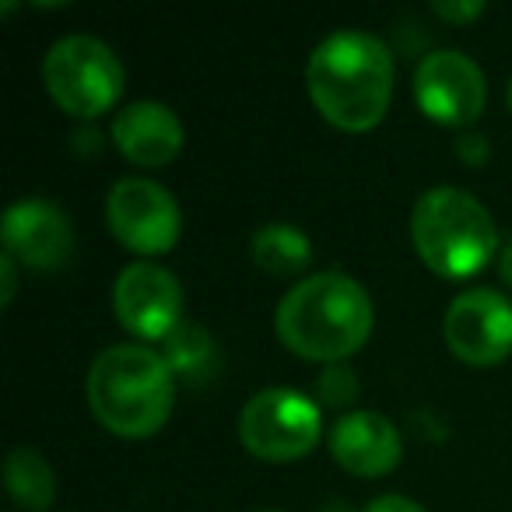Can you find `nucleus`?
<instances>
[{
  "instance_id": "obj_1",
  "label": "nucleus",
  "mask_w": 512,
  "mask_h": 512,
  "mask_svg": "<svg viewBox=\"0 0 512 512\" xmlns=\"http://www.w3.org/2000/svg\"><path fill=\"white\" fill-rule=\"evenodd\" d=\"M309 99L341 130H369L393 99V57L372 32L337 29L306 64Z\"/></svg>"
},
{
  "instance_id": "obj_2",
  "label": "nucleus",
  "mask_w": 512,
  "mask_h": 512,
  "mask_svg": "<svg viewBox=\"0 0 512 512\" xmlns=\"http://www.w3.org/2000/svg\"><path fill=\"white\" fill-rule=\"evenodd\" d=\"M274 327L295 355L337 365L369 341L372 299L351 274L320 271L288 288Z\"/></svg>"
},
{
  "instance_id": "obj_3",
  "label": "nucleus",
  "mask_w": 512,
  "mask_h": 512,
  "mask_svg": "<svg viewBox=\"0 0 512 512\" xmlns=\"http://www.w3.org/2000/svg\"><path fill=\"white\" fill-rule=\"evenodd\" d=\"M92 414L123 439L158 432L172 414V369L144 344H113L92 362L85 379Z\"/></svg>"
},
{
  "instance_id": "obj_4",
  "label": "nucleus",
  "mask_w": 512,
  "mask_h": 512,
  "mask_svg": "<svg viewBox=\"0 0 512 512\" xmlns=\"http://www.w3.org/2000/svg\"><path fill=\"white\" fill-rule=\"evenodd\" d=\"M418 256L442 278H470L498 253V228L488 207L467 190L432 186L411 211Z\"/></svg>"
},
{
  "instance_id": "obj_5",
  "label": "nucleus",
  "mask_w": 512,
  "mask_h": 512,
  "mask_svg": "<svg viewBox=\"0 0 512 512\" xmlns=\"http://www.w3.org/2000/svg\"><path fill=\"white\" fill-rule=\"evenodd\" d=\"M43 81L64 113L92 120L106 113L123 92V64L102 39L74 32L46 50Z\"/></svg>"
},
{
  "instance_id": "obj_6",
  "label": "nucleus",
  "mask_w": 512,
  "mask_h": 512,
  "mask_svg": "<svg viewBox=\"0 0 512 512\" xmlns=\"http://www.w3.org/2000/svg\"><path fill=\"white\" fill-rule=\"evenodd\" d=\"M320 407L292 386H267L242 404L239 439L260 460H299L320 442Z\"/></svg>"
},
{
  "instance_id": "obj_7",
  "label": "nucleus",
  "mask_w": 512,
  "mask_h": 512,
  "mask_svg": "<svg viewBox=\"0 0 512 512\" xmlns=\"http://www.w3.org/2000/svg\"><path fill=\"white\" fill-rule=\"evenodd\" d=\"M109 232L134 253H165L183 232L179 204L162 183L144 176H127L113 183L106 197Z\"/></svg>"
},
{
  "instance_id": "obj_8",
  "label": "nucleus",
  "mask_w": 512,
  "mask_h": 512,
  "mask_svg": "<svg viewBox=\"0 0 512 512\" xmlns=\"http://www.w3.org/2000/svg\"><path fill=\"white\" fill-rule=\"evenodd\" d=\"M446 344L467 365H498L512 351V302L495 288H467L442 320Z\"/></svg>"
},
{
  "instance_id": "obj_9",
  "label": "nucleus",
  "mask_w": 512,
  "mask_h": 512,
  "mask_svg": "<svg viewBox=\"0 0 512 512\" xmlns=\"http://www.w3.org/2000/svg\"><path fill=\"white\" fill-rule=\"evenodd\" d=\"M414 99L432 120L467 127L481 116L488 85L477 60L460 50H435L414 67Z\"/></svg>"
},
{
  "instance_id": "obj_10",
  "label": "nucleus",
  "mask_w": 512,
  "mask_h": 512,
  "mask_svg": "<svg viewBox=\"0 0 512 512\" xmlns=\"http://www.w3.org/2000/svg\"><path fill=\"white\" fill-rule=\"evenodd\" d=\"M113 309L120 323L137 337L165 341L179 327L183 316V288L176 274L148 260L123 267L113 285Z\"/></svg>"
},
{
  "instance_id": "obj_11",
  "label": "nucleus",
  "mask_w": 512,
  "mask_h": 512,
  "mask_svg": "<svg viewBox=\"0 0 512 512\" xmlns=\"http://www.w3.org/2000/svg\"><path fill=\"white\" fill-rule=\"evenodd\" d=\"M4 253H11L18 264L36 271H57L74 253V225L64 207L46 197H25L4 211L0 221Z\"/></svg>"
},
{
  "instance_id": "obj_12",
  "label": "nucleus",
  "mask_w": 512,
  "mask_h": 512,
  "mask_svg": "<svg viewBox=\"0 0 512 512\" xmlns=\"http://www.w3.org/2000/svg\"><path fill=\"white\" fill-rule=\"evenodd\" d=\"M330 453L348 474L379 477L400 463V432L379 411H351L330 428Z\"/></svg>"
},
{
  "instance_id": "obj_13",
  "label": "nucleus",
  "mask_w": 512,
  "mask_h": 512,
  "mask_svg": "<svg viewBox=\"0 0 512 512\" xmlns=\"http://www.w3.org/2000/svg\"><path fill=\"white\" fill-rule=\"evenodd\" d=\"M113 141L130 162L155 169V165H165L179 155V148H183V123H179V116L169 106L141 99L116 113Z\"/></svg>"
},
{
  "instance_id": "obj_14",
  "label": "nucleus",
  "mask_w": 512,
  "mask_h": 512,
  "mask_svg": "<svg viewBox=\"0 0 512 512\" xmlns=\"http://www.w3.org/2000/svg\"><path fill=\"white\" fill-rule=\"evenodd\" d=\"M249 256L260 271L274 274V278H292V274L306 271V264L313 260V242L295 225L271 221V225L256 228L253 242H249Z\"/></svg>"
},
{
  "instance_id": "obj_15",
  "label": "nucleus",
  "mask_w": 512,
  "mask_h": 512,
  "mask_svg": "<svg viewBox=\"0 0 512 512\" xmlns=\"http://www.w3.org/2000/svg\"><path fill=\"white\" fill-rule=\"evenodd\" d=\"M4 484L22 509L46 512L57 498V474L46 456L32 446H15L4 456Z\"/></svg>"
},
{
  "instance_id": "obj_16",
  "label": "nucleus",
  "mask_w": 512,
  "mask_h": 512,
  "mask_svg": "<svg viewBox=\"0 0 512 512\" xmlns=\"http://www.w3.org/2000/svg\"><path fill=\"white\" fill-rule=\"evenodd\" d=\"M165 362H169L172 376L186 379L190 386H204L218 369V348L214 337L197 323H179L169 337H165Z\"/></svg>"
},
{
  "instance_id": "obj_17",
  "label": "nucleus",
  "mask_w": 512,
  "mask_h": 512,
  "mask_svg": "<svg viewBox=\"0 0 512 512\" xmlns=\"http://www.w3.org/2000/svg\"><path fill=\"white\" fill-rule=\"evenodd\" d=\"M316 393L323 397V404L330 407H341L348 404L351 397L358 393V379L355 372L348 369V365H327V369L320 372V379H316Z\"/></svg>"
},
{
  "instance_id": "obj_18",
  "label": "nucleus",
  "mask_w": 512,
  "mask_h": 512,
  "mask_svg": "<svg viewBox=\"0 0 512 512\" xmlns=\"http://www.w3.org/2000/svg\"><path fill=\"white\" fill-rule=\"evenodd\" d=\"M435 15L446 18V22H470L484 11L481 0H435L432 4Z\"/></svg>"
},
{
  "instance_id": "obj_19",
  "label": "nucleus",
  "mask_w": 512,
  "mask_h": 512,
  "mask_svg": "<svg viewBox=\"0 0 512 512\" xmlns=\"http://www.w3.org/2000/svg\"><path fill=\"white\" fill-rule=\"evenodd\" d=\"M18 292V260L11 253H0V302L11 306Z\"/></svg>"
},
{
  "instance_id": "obj_20",
  "label": "nucleus",
  "mask_w": 512,
  "mask_h": 512,
  "mask_svg": "<svg viewBox=\"0 0 512 512\" xmlns=\"http://www.w3.org/2000/svg\"><path fill=\"white\" fill-rule=\"evenodd\" d=\"M456 155H460L463 162H470V165L484 162V158H488V141H484L481 134H463V137H456Z\"/></svg>"
},
{
  "instance_id": "obj_21",
  "label": "nucleus",
  "mask_w": 512,
  "mask_h": 512,
  "mask_svg": "<svg viewBox=\"0 0 512 512\" xmlns=\"http://www.w3.org/2000/svg\"><path fill=\"white\" fill-rule=\"evenodd\" d=\"M365 512H425L418 502H411V498L404 495H379L372 498L369 505H365Z\"/></svg>"
},
{
  "instance_id": "obj_22",
  "label": "nucleus",
  "mask_w": 512,
  "mask_h": 512,
  "mask_svg": "<svg viewBox=\"0 0 512 512\" xmlns=\"http://www.w3.org/2000/svg\"><path fill=\"white\" fill-rule=\"evenodd\" d=\"M498 274L505 278V285H512V242H505L498 253Z\"/></svg>"
},
{
  "instance_id": "obj_23",
  "label": "nucleus",
  "mask_w": 512,
  "mask_h": 512,
  "mask_svg": "<svg viewBox=\"0 0 512 512\" xmlns=\"http://www.w3.org/2000/svg\"><path fill=\"white\" fill-rule=\"evenodd\" d=\"M505 102H509V113H512V78H509V88H505Z\"/></svg>"
},
{
  "instance_id": "obj_24",
  "label": "nucleus",
  "mask_w": 512,
  "mask_h": 512,
  "mask_svg": "<svg viewBox=\"0 0 512 512\" xmlns=\"http://www.w3.org/2000/svg\"><path fill=\"white\" fill-rule=\"evenodd\" d=\"M256 512H274V509H256Z\"/></svg>"
}]
</instances>
